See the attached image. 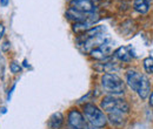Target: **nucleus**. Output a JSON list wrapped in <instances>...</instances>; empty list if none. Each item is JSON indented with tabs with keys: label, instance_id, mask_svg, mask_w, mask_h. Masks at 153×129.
<instances>
[{
	"label": "nucleus",
	"instance_id": "f8f14e48",
	"mask_svg": "<svg viewBox=\"0 0 153 129\" xmlns=\"http://www.w3.org/2000/svg\"><path fill=\"white\" fill-rule=\"evenodd\" d=\"M108 120L114 126H121L124 123L123 114H108Z\"/></svg>",
	"mask_w": 153,
	"mask_h": 129
},
{
	"label": "nucleus",
	"instance_id": "2eb2a0df",
	"mask_svg": "<svg viewBox=\"0 0 153 129\" xmlns=\"http://www.w3.org/2000/svg\"><path fill=\"white\" fill-rule=\"evenodd\" d=\"M1 49H2L4 52H7V51L10 49V42H8V41H5V42L1 45Z\"/></svg>",
	"mask_w": 153,
	"mask_h": 129
},
{
	"label": "nucleus",
	"instance_id": "ddd939ff",
	"mask_svg": "<svg viewBox=\"0 0 153 129\" xmlns=\"http://www.w3.org/2000/svg\"><path fill=\"white\" fill-rule=\"evenodd\" d=\"M144 69L146 71V73L153 74V57L149 56L144 59Z\"/></svg>",
	"mask_w": 153,
	"mask_h": 129
},
{
	"label": "nucleus",
	"instance_id": "4468645a",
	"mask_svg": "<svg viewBox=\"0 0 153 129\" xmlns=\"http://www.w3.org/2000/svg\"><path fill=\"white\" fill-rule=\"evenodd\" d=\"M10 69H11V72H12V73L17 74V73H20V71H21V67H20V65L18 63V62L13 61V62H11Z\"/></svg>",
	"mask_w": 153,
	"mask_h": 129
},
{
	"label": "nucleus",
	"instance_id": "6ab92c4d",
	"mask_svg": "<svg viewBox=\"0 0 153 129\" xmlns=\"http://www.w3.org/2000/svg\"><path fill=\"white\" fill-rule=\"evenodd\" d=\"M8 2H10V0H0V5L2 7H6L8 5Z\"/></svg>",
	"mask_w": 153,
	"mask_h": 129
},
{
	"label": "nucleus",
	"instance_id": "412c9836",
	"mask_svg": "<svg viewBox=\"0 0 153 129\" xmlns=\"http://www.w3.org/2000/svg\"><path fill=\"white\" fill-rule=\"evenodd\" d=\"M24 66H25V67L27 66V61H26V60H24Z\"/></svg>",
	"mask_w": 153,
	"mask_h": 129
},
{
	"label": "nucleus",
	"instance_id": "a211bd4d",
	"mask_svg": "<svg viewBox=\"0 0 153 129\" xmlns=\"http://www.w3.org/2000/svg\"><path fill=\"white\" fill-rule=\"evenodd\" d=\"M149 103L151 107H153V92L150 93V95H149Z\"/></svg>",
	"mask_w": 153,
	"mask_h": 129
},
{
	"label": "nucleus",
	"instance_id": "9d476101",
	"mask_svg": "<svg viewBox=\"0 0 153 129\" xmlns=\"http://www.w3.org/2000/svg\"><path fill=\"white\" fill-rule=\"evenodd\" d=\"M152 0H134L133 1V8L140 14H145L150 11L151 8Z\"/></svg>",
	"mask_w": 153,
	"mask_h": 129
},
{
	"label": "nucleus",
	"instance_id": "f3484780",
	"mask_svg": "<svg viewBox=\"0 0 153 129\" xmlns=\"http://www.w3.org/2000/svg\"><path fill=\"white\" fill-rule=\"evenodd\" d=\"M4 34H5V26L2 24H0V39L4 37Z\"/></svg>",
	"mask_w": 153,
	"mask_h": 129
},
{
	"label": "nucleus",
	"instance_id": "6e6552de",
	"mask_svg": "<svg viewBox=\"0 0 153 129\" xmlns=\"http://www.w3.org/2000/svg\"><path fill=\"white\" fill-rule=\"evenodd\" d=\"M114 57H117L118 60L123 61V62H128L133 59V53L131 47H119L117 51L113 52Z\"/></svg>",
	"mask_w": 153,
	"mask_h": 129
},
{
	"label": "nucleus",
	"instance_id": "1a4fd4ad",
	"mask_svg": "<svg viewBox=\"0 0 153 129\" xmlns=\"http://www.w3.org/2000/svg\"><path fill=\"white\" fill-rule=\"evenodd\" d=\"M64 123V115L60 113V111H57V113H53L48 121H47V128L48 129H60L61 126Z\"/></svg>",
	"mask_w": 153,
	"mask_h": 129
},
{
	"label": "nucleus",
	"instance_id": "9b49d317",
	"mask_svg": "<svg viewBox=\"0 0 153 129\" xmlns=\"http://www.w3.org/2000/svg\"><path fill=\"white\" fill-rule=\"evenodd\" d=\"M105 32V27L104 26H93L91 27L87 32L84 33L85 38H93V37H101Z\"/></svg>",
	"mask_w": 153,
	"mask_h": 129
},
{
	"label": "nucleus",
	"instance_id": "0eeeda50",
	"mask_svg": "<svg viewBox=\"0 0 153 129\" xmlns=\"http://www.w3.org/2000/svg\"><path fill=\"white\" fill-rule=\"evenodd\" d=\"M110 42H111V41L107 39L102 45H100L99 47L94 48V49L91 52L92 57H94L97 60H106V59H108L110 56L113 54Z\"/></svg>",
	"mask_w": 153,
	"mask_h": 129
},
{
	"label": "nucleus",
	"instance_id": "423d86ee",
	"mask_svg": "<svg viewBox=\"0 0 153 129\" xmlns=\"http://www.w3.org/2000/svg\"><path fill=\"white\" fill-rule=\"evenodd\" d=\"M70 5V8H73L81 13H94L96 11V5L93 0H71Z\"/></svg>",
	"mask_w": 153,
	"mask_h": 129
},
{
	"label": "nucleus",
	"instance_id": "aec40b11",
	"mask_svg": "<svg viewBox=\"0 0 153 129\" xmlns=\"http://www.w3.org/2000/svg\"><path fill=\"white\" fill-rule=\"evenodd\" d=\"M1 113H2V114H5V113H6V108H5V107H4V108H1Z\"/></svg>",
	"mask_w": 153,
	"mask_h": 129
},
{
	"label": "nucleus",
	"instance_id": "20e7f679",
	"mask_svg": "<svg viewBox=\"0 0 153 129\" xmlns=\"http://www.w3.org/2000/svg\"><path fill=\"white\" fill-rule=\"evenodd\" d=\"M101 86L106 92L112 95H120L125 92L124 81L113 73H106L101 76Z\"/></svg>",
	"mask_w": 153,
	"mask_h": 129
},
{
	"label": "nucleus",
	"instance_id": "39448f33",
	"mask_svg": "<svg viewBox=\"0 0 153 129\" xmlns=\"http://www.w3.org/2000/svg\"><path fill=\"white\" fill-rule=\"evenodd\" d=\"M68 125L72 129H94L96 127L91 126L85 119L84 114L78 109H71L67 115Z\"/></svg>",
	"mask_w": 153,
	"mask_h": 129
},
{
	"label": "nucleus",
	"instance_id": "7ed1b4c3",
	"mask_svg": "<svg viewBox=\"0 0 153 129\" xmlns=\"http://www.w3.org/2000/svg\"><path fill=\"white\" fill-rule=\"evenodd\" d=\"M102 111H105L108 114H126L130 111L128 103L123 100L117 97L115 95H107L101 100L100 103Z\"/></svg>",
	"mask_w": 153,
	"mask_h": 129
},
{
	"label": "nucleus",
	"instance_id": "f03ea898",
	"mask_svg": "<svg viewBox=\"0 0 153 129\" xmlns=\"http://www.w3.org/2000/svg\"><path fill=\"white\" fill-rule=\"evenodd\" d=\"M82 114L87 122L96 128H104L107 123V117L104 111L93 103H86L82 107Z\"/></svg>",
	"mask_w": 153,
	"mask_h": 129
},
{
	"label": "nucleus",
	"instance_id": "dca6fc26",
	"mask_svg": "<svg viewBox=\"0 0 153 129\" xmlns=\"http://www.w3.org/2000/svg\"><path fill=\"white\" fill-rule=\"evenodd\" d=\"M16 89V83L12 86V88H11V91H8V94H7V101H10L11 100V96H12V93H13V91Z\"/></svg>",
	"mask_w": 153,
	"mask_h": 129
},
{
	"label": "nucleus",
	"instance_id": "f257e3e1",
	"mask_svg": "<svg viewBox=\"0 0 153 129\" xmlns=\"http://www.w3.org/2000/svg\"><path fill=\"white\" fill-rule=\"evenodd\" d=\"M126 82L130 86V88L139 95L141 100L149 97L151 93V85L146 75L140 74L137 71H128L126 73Z\"/></svg>",
	"mask_w": 153,
	"mask_h": 129
}]
</instances>
